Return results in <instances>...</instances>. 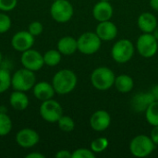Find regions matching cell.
<instances>
[{"mask_svg":"<svg viewBox=\"0 0 158 158\" xmlns=\"http://www.w3.org/2000/svg\"><path fill=\"white\" fill-rule=\"evenodd\" d=\"M33 95L40 101H46L52 99L56 94L52 83L47 81H40L33 86Z\"/></svg>","mask_w":158,"mask_h":158,"instance_id":"2e32d148","label":"cell"},{"mask_svg":"<svg viewBox=\"0 0 158 158\" xmlns=\"http://www.w3.org/2000/svg\"><path fill=\"white\" fill-rule=\"evenodd\" d=\"M78 82L76 74L68 69L57 71L52 80V85L55 89L56 94L64 95L71 93Z\"/></svg>","mask_w":158,"mask_h":158,"instance_id":"6da1fadb","label":"cell"},{"mask_svg":"<svg viewBox=\"0 0 158 158\" xmlns=\"http://www.w3.org/2000/svg\"><path fill=\"white\" fill-rule=\"evenodd\" d=\"M152 33H153V35L155 36V38H156V39L158 41V26L156 28V29H155V31H154Z\"/></svg>","mask_w":158,"mask_h":158,"instance_id":"8d00e7d4","label":"cell"},{"mask_svg":"<svg viewBox=\"0 0 158 158\" xmlns=\"http://www.w3.org/2000/svg\"><path fill=\"white\" fill-rule=\"evenodd\" d=\"M78 50L84 55L95 54L101 47L102 40L96 32L87 31L82 33L78 39Z\"/></svg>","mask_w":158,"mask_h":158,"instance_id":"8992f818","label":"cell"},{"mask_svg":"<svg viewBox=\"0 0 158 158\" xmlns=\"http://www.w3.org/2000/svg\"><path fill=\"white\" fill-rule=\"evenodd\" d=\"M134 55V45L128 39H121L115 43L111 49L112 58L119 64L129 62Z\"/></svg>","mask_w":158,"mask_h":158,"instance_id":"5b68a950","label":"cell"},{"mask_svg":"<svg viewBox=\"0 0 158 158\" xmlns=\"http://www.w3.org/2000/svg\"><path fill=\"white\" fill-rule=\"evenodd\" d=\"M151 139L156 145H158V126H155L151 131Z\"/></svg>","mask_w":158,"mask_h":158,"instance_id":"d6a6232c","label":"cell"},{"mask_svg":"<svg viewBox=\"0 0 158 158\" xmlns=\"http://www.w3.org/2000/svg\"><path fill=\"white\" fill-rule=\"evenodd\" d=\"M57 124H58L59 129L62 131H65V132H70L75 128L74 120L70 117H69V116H62L58 119Z\"/></svg>","mask_w":158,"mask_h":158,"instance_id":"4316f807","label":"cell"},{"mask_svg":"<svg viewBox=\"0 0 158 158\" xmlns=\"http://www.w3.org/2000/svg\"><path fill=\"white\" fill-rule=\"evenodd\" d=\"M40 116L48 123H56L63 116V108L61 105L53 99L43 101L39 109Z\"/></svg>","mask_w":158,"mask_h":158,"instance_id":"ba28073f","label":"cell"},{"mask_svg":"<svg viewBox=\"0 0 158 158\" xmlns=\"http://www.w3.org/2000/svg\"><path fill=\"white\" fill-rule=\"evenodd\" d=\"M2 59H3V56H2V53L0 52V64H1V62H2Z\"/></svg>","mask_w":158,"mask_h":158,"instance_id":"74e56055","label":"cell"},{"mask_svg":"<svg viewBox=\"0 0 158 158\" xmlns=\"http://www.w3.org/2000/svg\"><path fill=\"white\" fill-rule=\"evenodd\" d=\"M114 85L119 93L127 94L133 89L134 81L131 76H129L127 74H121V75H118V77H116Z\"/></svg>","mask_w":158,"mask_h":158,"instance_id":"44dd1931","label":"cell"},{"mask_svg":"<svg viewBox=\"0 0 158 158\" xmlns=\"http://www.w3.org/2000/svg\"><path fill=\"white\" fill-rule=\"evenodd\" d=\"M11 86V75L5 69H0V94L5 93Z\"/></svg>","mask_w":158,"mask_h":158,"instance_id":"d4e9b609","label":"cell"},{"mask_svg":"<svg viewBox=\"0 0 158 158\" xmlns=\"http://www.w3.org/2000/svg\"><path fill=\"white\" fill-rule=\"evenodd\" d=\"M145 118L153 127L158 126V101H154L145 110Z\"/></svg>","mask_w":158,"mask_h":158,"instance_id":"7402d4cb","label":"cell"},{"mask_svg":"<svg viewBox=\"0 0 158 158\" xmlns=\"http://www.w3.org/2000/svg\"><path fill=\"white\" fill-rule=\"evenodd\" d=\"M57 50L65 56H71L78 50L77 39L71 36H64L57 42Z\"/></svg>","mask_w":158,"mask_h":158,"instance_id":"d6986e66","label":"cell"},{"mask_svg":"<svg viewBox=\"0 0 158 158\" xmlns=\"http://www.w3.org/2000/svg\"><path fill=\"white\" fill-rule=\"evenodd\" d=\"M150 93H151V94L153 95L154 100H155V101H158V84L157 85H156V86H154V87L152 88V90L150 91Z\"/></svg>","mask_w":158,"mask_h":158,"instance_id":"836d02e7","label":"cell"},{"mask_svg":"<svg viewBox=\"0 0 158 158\" xmlns=\"http://www.w3.org/2000/svg\"><path fill=\"white\" fill-rule=\"evenodd\" d=\"M20 61L23 68L34 72L40 70L44 65V56L40 52L31 48L22 52Z\"/></svg>","mask_w":158,"mask_h":158,"instance_id":"30bf717a","label":"cell"},{"mask_svg":"<svg viewBox=\"0 0 158 158\" xmlns=\"http://www.w3.org/2000/svg\"><path fill=\"white\" fill-rule=\"evenodd\" d=\"M34 44V36L29 31H20L16 32L11 39V46L19 52L29 50Z\"/></svg>","mask_w":158,"mask_h":158,"instance_id":"8fae6325","label":"cell"},{"mask_svg":"<svg viewBox=\"0 0 158 158\" xmlns=\"http://www.w3.org/2000/svg\"><path fill=\"white\" fill-rule=\"evenodd\" d=\"M111 123V117L109 113L106 110H97L95 111L90 118L91 128L98 132L105 131Z\"/></svg>","mask_w":158,"mask_h":158,"instance_id":"4fadbf2b","label":"cell"},{"mask_svg":"<svg viewBox=\"0 0 158 158\" xmlns=\"http://www.w3.org/2000/svg\"><path fill=\"white\" fill-rule=\"evenodd\" d=\"M44 155H43V154H40V153H35V152H33V153H31V154H28L27 156H26V158H44Z\"/></svg>","mask_w":158,"mask_h":158,"instance_id":"e575fe53","label":"cell"},{"mask_svg":"<svg viewBox=\"0 0 158 158\" xmlns=\"http://www.w3.org/2000/svg\"><path fill=\"white\" fill-rule=\"evenodd\" d=\"M18 4V0H0V10L8 12L13 10Z\"/></svg>","mask_w":158,"mask_h":158,"instance_id":"4dcf8cb0","label":"cell"},{"mask_svg":"<svg viewBox=\"0 0 158 158\" xmlns=\"http://www.w3.org/2000/svg\"><path fill=\"white\" fill-rule=\"evenodd\" d=\"M54 1H56V0H54Z\"/></svg>","mask_w":158,"mask_h":158,"instance_id":"ab89813d","label":"cell"},{"mask_svg":"<svg viewBox=\"0 0 158 158\" xmlns=\"http://www.w3.org/2000/svg\"><path fill=\"white\" fill-rule=\"evenodd\" d=\"M137 23L143 32L152 33L157 27V19L150 12H143L139 16Z\"/></svg>","mask_w":158,"mask_h":158,"instance_id":"ac0fdd59","label":"cell"},{"mask_svg":"<svg viewBox=\"0 0 158 158\" xmlns=\"http://www.w3.org/2000/svg\"><path fill=\"white\" fill-rule=\"evenodd\" d=\"M154 101H155L154 97H153V95L151 94L150 92H148V93H139V94H135L132 97L131 107L135 112H138V113L145 112L147 107Z\"/></svg>","mask_w":158,"mask_h":158,"instance_id":"e0dca14e","label":"cell"},{"mask_svg":"<svg viewBox=\"0 0 158 158\" xmlns=\"http://www.w3.org/2000/svg\"><path fill=\"white\" fill-rule=\"evenodd\" d=\"M150 6L158 11V0H150Z\"/></svg>","mask_w":158,"mask_h":158,"instance_id":"d590c367","label":"cell"},{"mask_svg":"<svg viewBox=\"0 0 158 158\" xmlns=\"http://www.w3.org/2000/svg\"><path fill=\"white\" fill-rule=\"evenodd\" d=\"M29 97L27 96L25 92L15 91L9 96V104L16 110H25L29 106Z\"/></svg>","mask_w":158,"mask_h":158,"instance_id":"ffe728a7","label":"cell"},{"mask_svg":"<svg viewBox=\"0 0 158 158\" xmlns=\"http://www.w3.org/2000/svg\"><path fill=\"white\" fill-rule=\"evenodd\" d=\"M108 147V140L105 137H99L94 140L91 143V150L94 154L102 153Z\"/></svg>","mask_w":158,"mask_h":158,"instance_id":"484cf974","label":"cell"},{"mask_svg":"<svg viewBox=\"0 0 158 158\" xmlns=\"http://www.w3.org/2000/svg\"><path fill=\"white\" fill-rule=\"evenodd\" d=\"M156 144L151 137L140 134L134 137L130 143V151L135 157L143 158L150 156L155 150Z\"/></svg>","mask_w":158,"mask_h":158,"instance_id":"277c9868","label":"cell"},{"mask_svg":"<svg viewBox=\"0 0 158 158\" xmlns=\"http://www.w3.org/2000/svg\"><path fill=\"white\" fill-rule=\"evenodd\" d=\"M113 13L114 10L109 1H99L93 8V16L99 22L110 20Z\"/></svg>","mask_w":158,"mask_h":158,"instance_id":"9a60e30c","label":"cell"},{"mask_svg":"<svg viewBox=\"0 0 158 158\" xmlns=\"http://www.w3.org/2000/svg\"><path fill=\"white\" fill-rule=\"evenodd\" d=\"M29 32L31 34H32L33 36H38L40 35L43 31H44V26L40 21H32L30 25H29V29H28Z\"/></svg>","mask_w":158,"mask_h":158,"instance_id":"f546056e","label":"cell"},{"mask_svg":"<svg viewBox=\"0 0 158 158\" xmlns=\"http://www.w3.org/2000/svg\"><path fill=\"white\" fill-rule=\"evenodd\" d=\"M96 34L102 41H112L118 35V28L116 24L110 20L101 21L95 29Z\"/></svg>","mask_w":158,"mask_h":158,"instance_id":"5bb4252c","label":"cell"},{"mask_svg":"<svg viewBox=\"0 0 158 158\" xmlns=\"http://www.w3.org/2000/svg\"><path fill=\"white\" fill-rule=\"evenodd\" d=\"M39 140L40 136L36 131L30 128H24L16 134V142L22 148H31L39 143Z\"/></svg>","mask_w":158,"mask_h":158,"instance_id":"7c38bea8","label":"cell"},{"mask_svg":"<svg viewBox=\"0 0 158 158\" xmlns=\"http://www.w3.org/2000/svg\"><path fill=\"white\" fill-rule=\"evenodd\" d=\"M116 76L114 72L106 67H99L95 69L91 75V82L93 86L99 91H106L110 89L115 82Z\"/></svg>","mask_w":158,"mask_h":158,"instance_id":"3957f363","label":"cell"},{"mask_svg":"<svg viewBox=\"0 0 158 158\" xmlns=\"http://www.w3.org/2000/svg\"><path fill=\"white\" fill-rule=\"evenodd\" d=\"M138 53L145 58L153 57L158 50V41L153 33H143L139 36L136 44Z\"/></svg>","mask_w":158,"mask_h":158,"instance_id":"9c48e42d","label":"cell"},{"mask_svg":"<svg viewBox=\"0 0 158 158\" xmlns=\"http://www.w3.org/2000/svg\"><path fill=\"white\" fill-rule=\"evenodd\" d=\"M44 65H47L49 67H55L57 66L61 61V56L62 54L58 50L51 49L44 53Z\"/></svg>","mask_w":158,"mask_h":158,"instance_id":"603a6c76","label":"cell"},{"mask_svg":"<svg viewBox=\"0 0 158 158\" xmlns=\"http://www.w3.org/2000/svg\"><path fill=\"white\" fill-rule=\"evenodd\" d=\"M36 83V77L34 71H31L28 69H18L11 76V87L14 91L27 92L33 88Z\"/></svg>","mask_w":158,"mask_h":158,"instance_id":"7a4b0ae2","label":"cell"},{"mask_svg":"<svg viewBox=\"0 0 158 158\" xmlns=\"http://www.w3.org/2000/svg\"><path fill=\"white\" fill-rule=\"evenodd\" d=\"M11 27V19L5 13H0V34L6 32Z\"/></svg>","mask_w":158,"mask_h":158,"instance_id":"f1b7e54d","label":"cell"},{"mask_svg":"<svg viewBox=\"0 0 158 158\" xmlns=\"http://www.w3.org/2000/svg\"><path fill=\"white\" fill-rule=\"evenodd\" d=\"M12 130V120L6 114L0 112V136L7 135Z\"/></svg>","mask_w":158,"mask_h":158,"instance_id":"cb8c5ba5","label":"cell"},{"mask_svg":"<svg viewBox=\"0 0 158 158\" xmlns=\"http://www.w3.org/2000/svg\"><path fill=\"white\" fill-rule=\"evenodd\" d=\"M73 6L68 0H56L50 8V14L53 19L59 23L69 21L73 16Z\"/></svg>","mask_w":158,"mask_h":158,"instance_id":"52a82bcc","label":"cell"},{"mask_svg":"<svg viewBox=\"0 0 158 158\" xmlns=\"http://www.w3.org/2000/svg\"><path fill=\"white\" fill-rule=\"evenodd\" d=\"M100 1H109V0H100Z\"/></svg>","mask_w":158,"mask_h":158,"instance_id":"f35d334b","label":"cell"},{"mask_svg":"<svg viewBox=\"0 0 158 158\" xmlns=\"http://www.w3.org/2000/svg\"><path fill=\"white\" fill-rule=\"evenodd\" d=\"M72 158H95V154L87 148H79L72 153Z\"/></svg>","mask_w":158,"mask_h":158,"instance_id":"83f0119b","label":"cell"},{"mask_svg":"<svg viewBox=\"0 0 158 158\" xmlns=\"http://www.w3.org/2000/svg\"><path fill=\"white\" fill-rule=\"evenodd\" d=\"M56 158H72V153L68 150H60L56 154Z\"/></svg>","mask_w":158,"mask_h":158,"instance_id":"1f68e13d","label":"cell"}]
</instances>
